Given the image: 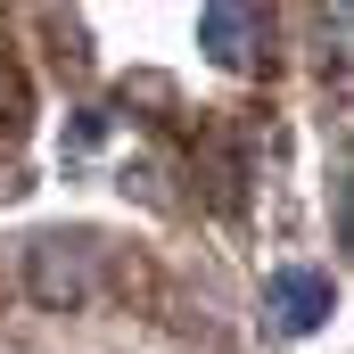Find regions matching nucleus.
<instances>
[{"label": "nucleus", "instance_id": "nucleus-1", "mask_svg": "<svg viewBox=\"0 0 354 354\" xmlns=\"http://www.w3.org/2000/svg\"><path fill=\"white\" fill-rule=\"evenodd\" d=\"M91 280H99V272H91V248L66 239V231H41V239L25 248V288H33V305H50V313L83 305Z\"/></svg>", "mask_w": 354, "mask_h": 354}, {"label": "nucleus", "instance_id": "nucleus-2", "mask_svg": "<svg viewBox=\"0 0 354 354\" xmlns=\"http://www.w3.org/2000/svg\"><path fill=\"white\" fill-rule=\"evenodd\" d=\"M272 322L280 330H322L330 322V280L313 264H280L272 272Z\"/></svg>", "mask_w": 354, "mask_h": 354}, {"label": "nucleus", "instance_id": "nucleus-3", "mask_svg": "<svg viewBox=\"0 0 354 354\" xmlns=\"http://www.w3.org/2000/svg\"><path fill=\"white\" fill-rule=\"evenodd\" d=\"M198 41H206V58H214V66H256V8L214 0V8L198 17Z\"/></svg>", "mask_w": 354, "mask_h": 354}]
</instances>
